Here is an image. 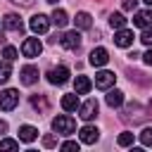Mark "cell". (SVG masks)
I'll list each match as a JSON object with an SVG mask.
<instances>
[{"instance_id": "cell-15", "label": "cell", "mask_w": 152, "mask_h": 152, "mask_svg": "<svg viewBox=\"0 0 152 152\" xmlns=\"http://www.w3.org/2000/svg\"><path fill=\"white\" fill-rule=\"evenodd\" d=\"M78 107H81V102H78V93H76V90L62 97V109H64V112H76Z\"/></svg>"}, {"instance_id": "cell-31", "label": "cell", "mask_w": 152, "mask_h": 152, "mask_svg": "<svg viewBox=\"0 0 152 152\" xmlns=\"http://www.w3.org/2000/svg\"><path fill=\"white\" fill-rule=\"evenodd\" d=\"M135 7H138V0H124V10L126 12H133Z\"/></svg>"}, {"instance_id": "cell-35", "label": "cell", "mask_w": 152, "mask_h": 152, "mask_svg": "<svg viewBox=\"0 0 152 152\" xmlns=\"http://www.w3.org/2000/svg\"><path fill=\"white\" fill-rule=\"evenodd\" d=\"M5 40H7V38H5V33H0V45H5Z\"/></svg>"}, {"instance_id": "cell-23", "label": "cell", "mask_w": 152, "mask_h": 152, "mask_svg": "<svg viewBox=\"0 0 152 152\" xmlns=\"http://www.w3.org/2000/svg\"><path fill=\"white\" fill-rule=\"evenodd\" d=\"M121 147H128V145H133V133L131 131H124L121 135H119V140H116Z\"/></svg>"}, {"instance_id": "cell-37", "label": "cell", "mask_w": 152, "mask_h": 152, "mask_svg": "<svg viewBox=\"0 0 152 152\" xmlns=\"http://www.w3.org/2000/svg\"><path fill=\"white\" fill-rule=\"evenodd\" d=\"M48 2H50V5H55V2H57V0H48Z\"/></svg>"}, {"instance_id": "cell-12", "label": "cell", "mask_w": 152, "mask_h": 152, "mask_svg": "<svg viewBox=\"0 0 152 152\" xmlns=\"http://www.w3.org/2000/svg\"><path fill=\"white\" fill-rule=\"evenodd\" d=\"M19 76H21V83H24V86H33V83L38 81V69H36L33 64H26V66L19 71Z\"/></svg>"}, {"instance_id": "cell-4", "label": "cell", "mask_w": 152, "mask_h": 152, "mask_svg": "<svg viewBox=\"0 0 152 152\" xmlns=\"http://www.w3.org/2000/svg\"><path fill=\"white\" fill-rule=\"evenodd\" d=\"M50 24H52V19H50V17H45V14H33V17H31V21H28V26H31V31H33V33H48Z\"/></svg>"}, {"instance_id": "cell-28", "label": "cell", "mask_w": 152, "mask_h": 152, "mask_svg": "<svg viewBox=\"0 0 152 152\" xmlns=\"http://www.w3.org/2000/svg\"><path fill=\"white\" fill-rule=\"evenodd\" d=\"M2 57H5V59H10V62H14V59H17V48H12V45H5V50H2Z\"/></svg>"}, {"instance_id": "cell-3", "label": "cell", "mask_w": 152, "mask_h": 152, "mask_svg": "<svg viewBox=\"0 0 152 152\" xmlns=\"http://www.w3.org/2000/svg\"><path fill=\"white\" fill-rule=\"evenodd\" d=\"M40 52H43V45H40L38 38H26V40L21 43V55H24V57L33 59V57H38Z\"/></svg>"}, {"instance_id": "cell-33", "label": "cell", "mask_w": 152, "mask_h": 152, "mask_svg": "<svg viewBox=\"0 0 152 152\" xmlns=\"http://www.w3.org/2000/svg\"><path fill=\"white\" fill-rule=\"evenodd\" d=\"M12 2H17V5H21V7H28L33 0H12Z\"/></svg>"}, {"instance_id": "cell-16", "label": "cell", "mask_w": 152, "mask_h": 152, "mask_svg": "<svg viewBox=\"0 0 152 152\" xmlns=\"http://www.w3.org/2000/svg\"><path fill=\"white\" fill-rule=\"evenodd\" d=\"M36 138H38V128H36V126H28V124H26V126L19 128V140H21V142H33Z\"/></svg>"}, {"instance_id": "cell-8", "label": "cell", "mask_w": 152, "mask_h": 152, "mask_svg": "<svg viewBox=\"0 0 152 152\" xmlns=\"http://www.w3.org/2000/svg\"><path fill=\"white\" fill-rule=\"evenodd\" d=\"M59 43H62V48H66V50H78V45H81V33H78V31H66V33L59 38Z\"/></svg>"}, {"instance_id": "cell-20", "label": "cell", "mask_w": 152, "mask_h": 152, "mask_svg": "<svg viewBox=\"0 0 152 152\" xmlns=\"http://www.w3.org/2000/svg\"><path fill=\"white\" fill-rule=\"evenodd\" d=\"M107 104L109 107H121L124 104V93L121 90H109L107 93Z\"/></svg>"}, {"instance_id": "cell-11", "label": "cell", "mask_w": 152, "mask_h": 152, "mask_svg": "<svg viewBox=\"0 0 152 152\" xmlns=\"http://www.w3.org/2000/svg\"><path fill=\"white\" fill-rule=\"evenodd\" d=\"M93 66H104L107 62H109V52L104 50V48H95L93 52H90V59H88Z\"/></svg>"}, {"instance_id": "cell-34", "label": "cell", "mask_w": 152, "mask_h": 152, "mask_svg": "<svg viewBox=\"0 0 152 152\" xmlns=\"http://www.w3.org/2000/svg\"><path fill=\"white\" fill-rule=\"evenodd\" d=\"M0 133H7V121L0 119Z\"/></svg>"}, {"instance_id": "cell-13", "label": "cell", "mask_w": 152, "mask_h": 152, "mask_svg": "<svg viewBox=\"0 0 152 152\" xmlns=\"http://www.w3.org/2000/svg\"><path fill=\"white\" fill-rule=\"evenodd\" d=\"M2 26H5L7 31H17V33H21V31H24V24H21L19 14H5V19H2Z\"/></svg>"}, {"instance_id": "cell-7", "label": "cell", "mask_w": 152, "mask_h": 152, "mask_svg": "<svg viewBox=\"0 0 152 152\" xmlns=\"http://www.w3.org/2000/svg\"><path fill=\"white\" fill-rule=\"evenodd\" d=\"M78 116L83 119V121H90V119H95L97 116V100H86L81 107H78Z\"/></svg>"}, {"instance_id": "cell-6", "label": "cell", "mask_w": 152, "mask_h": 152, "mask_svg": "<svg viewBox=\"0 0 152 152\" xmlns=\"http://www.w3.org/2000/svg\"><path fill=\"white\" fill-rule=\"evenodd\" d=\"M114 81H116V76H114V71H97L95 74V86L100 88V90H109L112 86H114Z\"/></svg>"}, {"instance_id": "cell-27", "label": "cell", "mask_w": 152, "mask_h": 152, "mask_svg": "<svg viewBox=\"0 0 152 152\" xmlns=\"http://www.w3.org/2000/svg\"><path fill=\"white\" fill-rule=\"evenodd\" d=\"M140 40L147 45V48H152V26H147V28H142V33H140Z\"/></svg>"}, {"instance_id": "cell-25", "label": "cell", "mask_w": 152, "mask_h": 152, "mask_svg": "<svg viewBox=\"0 0 152 152\" xmlns=\"http://www.w3.org/2000/svg\"><path fill=\"white\" fill-rule=\"evenodd\" d=\"M140 142H142L145 147H152V128H142V133H140Z\"/></svg>"}, {"instance_id": "cell-32", "label": "cell", "mask_w": 152, "mask_h": 152, "mask_svg": "<svg viewBox=\"0 0 152 152\" xmlns=\"http://www.w3.org/2000/svg\"><path fill=\"white\" fill-rule=\"evenodd\" d=\"M142 62H145V64H152V48H150V50L142 55Z\"/></svg>"}, {"instance_id": "cell-10", "label": "cell", "mask_w": 152, "mask_h": 152, "mask_svg": "<svg viewBox=\"0 0 152 152\" xmlns=\"http://www.w3.org/2000/svg\"><path fill=\"white\" fill-rule=\"evenodd\" d=\"M78 138H81V142H86V145H93V142H97V138H100V131H97L95 126H83V128L78 131Z\"/></svg>"}, {"instance_id": "cell-5", "label": "cell", "mask_w": 152, "mask_h": 152, "mask_svg": "<svg viewBox=\"0 0 152 152\" xmlns=\"http://www.w3.org/2000/svg\"><path fill=\"white\" fill-rule=\"evenodd\" d=\"M48 81H50L52 86H64V83L69 81V69H66V66H55V69H50V71H48Z\"/></svg>"}, {"instance_id": "cell-22", "label": "cell", "mask_w": 152, "mask_h": 152, "mask_svg": "<svg viewBox=\"0 0 152 152\" xmlns=\"http://www.w3.org/2000/svg\"><path fill=\"white\" fill-rule=\"evenodd\" d=\"M12 76V62L10 59H0V83H5Z\"/></svg>"}, {"instance_id": "cell-18", "label": "cell", "mask_w": 152, "mask_h": 152, "mask_svg": "<svg viewBox=\"0 0 152 152\" xmlns=\"http://www.w3.org/2000/svg\"><path fill=\"white\" fill-rule=\"evenodd\" d=\"M50 19H52V24H55V26H59V28H64V26L69 24L66 12H64V10H57V7H55V12H52V17H50Z\"/></svg>"}, {"instance_id": "cell-1", "label": "cell", "mask_w": 152, "mask_h": 152, "mask_svg": "<svg viewBox=\"0 0 152 152\" xmlns=\"http://www.w3.org/2000/svg\"><path fill=\"white\" fill-rule=\"evenodd\" d=\"M52 131L59 133V135H71L76 131V121L69 116V114H59L52 119Z\"/></svg>"}, {"instance_id": "cell-24", "label": "cell", "mask_w": 152, "mask_h": 152, "mask_svg": "<svg viewBox=\"0 0 152 152\" xmlns=\"http://www.w3.org/2000/svg\"><path fill=\"white\" fill-rule=\"evenodd\" d=\"M31 104H33L36 109H48V100H45L43 95H33V97H31Z\"/></svg>"}, {"instance_id": "cell-26", "label": "cell", "mask_w": 152, "mask_h": 152, "mask_svg": "<svg viewBox=\"0 0 152 152\" xmlns=\"http://www.w3.org/2000/svg\"><path fill=\"white\" fill-rule=\"evenodd\" d=\"M0 150H19V142L17 140H10V138H2L0 140Z\"/></svg>"}, {"instance_id": "cell-29", "label": "cell", "mask_w": 152, "mask_h": 152, "mask_svg": "<svg viewBox=\"0 0 152 152\" xmlns=\"http://www.w3.org/2000/svg\"><path fill=\"white\" fill-rule=\"evenodd\" d=\"M43 145H45V147H57V138H55V135H45V138H43Z\"/></svg>"}, {"instance_id": "cell-19", "label": "cell", "mask_w": 152, "mask_h": 152, "mask_svg": "<svg viewBox=\"0 0 152 152\" xmlns=\"http://www.w3.org/2000/svg\"><path fill=\"white\" fill-rule=\"evenodd\" d=\"M74 24H76V28H90L93 26V17L88 12H78L76 19H74Z\"/></svg>"}, {"instance_id": "cell-21", "label": "cell", "mask_w": 152, "mask_h": 152, "mask_svg": "<svg viewBox=\"0 0 152 152\" xmlns=\"http://www.w3.org/2000/svg\"><path fill=\"white\" fill-rule=\"evenodd\" d=\"M126 21H128V19H126L121 12L109 14V26H112V28H124V26H126Z\"/></svg>"}, {"instance_id": "cell-36", "label": "cell", "mask_w": 152, "mask_h": 152, "mask_svg": "<svg viewBox=\"0 0 152 152\" xmlns=\"http://www.w3.org/2000/svg\"><path fill=\"white\" fill-rule=\"evenodd\" d=\"M142 2H147V5H150V7H152V0H142Z\"/></svg>"}, {"instance_id": "cell-14", "label": "cell", "mask_w": 152, "mask_h": 152, "mask_svg": "<svg viewBox=\"0 0 152 152\" xmlns=\"http://www.w3.org/2000/svg\"><path fill=\"white\" fill-rule=\"evenodd\" d=\"M133 24H135L138 28H147V26H152V7H150V10H142V12H135Z\"/></svg>"}, {"instance_id": "cell-9", "label": "cell", "mask_w": 152, "mask_h": 152, "mask_svg": "<svg viewBox=\"0 0 152 152\" xmlns=\"http://www.w3.org/2000/svg\"><path fill=\"white\" fill-rule=\"evenodd\" d=\"M114 43L119 45V48H128V45H133V31L131 28H116V33H114Z\"/></svg>"}, {"instance_id": "cell-2", "label": "cell", "mask_w": 152, "mask_h": 152, "mask_svg": "<svg viewBox=\"0 0 152 152\" xmlns=\"http://www.w3.org/2000/svg\"><path fill=\"white\" fill-rule=\"evenodd\" d=\"M17 104H19V90L7 88V90L0 93V109H2V112H12Z\"/></svg>"}, {"instance_id": "cell-17", "label": "cell", "mask_w": 152, "mask_h": 152, "mask_svg": "<svg viewBox=\"0 0 152 152\" xmlns=\"http://www.w3.org/2000/svg\"><path fill=\"white\" fill-rule=\"evenodd\" d=\"M90 88H93V81H90L88 76H76V81H74V90H76L78 95H86Z\"/></svg>"}, {"instance_id": "cell-30", "label": "cell", "mask_w": 152, "mask_h": 152, "mask_svg": "<svg viewBox=\"0 0 152 152\" xmlns=\"http://www.w3.org/2000/svg\"><path fill=\"white\" fill-rule=\"evenodd\" d=\"M59 147H62V150H78V142H76V140H66V142H62Z\"/></svg>"}]
</instances>
